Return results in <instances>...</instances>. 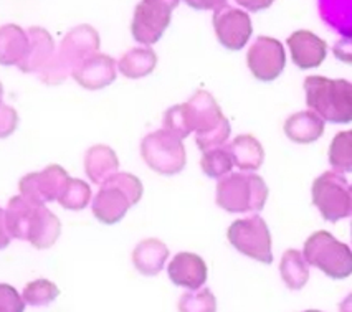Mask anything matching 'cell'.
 <instances>
[{"label": "cell", "instance_id": "obj_1", "mask_svg": "<svg viewBox=\"0 0 352 312\" xmlns=\"http://www.w3.org/2000/svg\"><path fill=\"white\" fill-rule=\"evenodd\" d=\"M306 104L324 122L347 124L352 121V83L326 76H308L305 81Z\"/></svg>", "mask_w": 352, "mask_h": 312}, {"label": "cell", "instance_id": "obj_2", "mask_svg": "<svg viewBox=\"0 0 352 312\" xmlns=\"http://www.w3.org/2000/svg\"><path fill=\"white\" fill-rule=\"evenodd\" d=\"M268 200V187L253 172L228 174L217 183V205L230 213L260 212Z\"/></svg>", "mask_w": 352, "mask_h": 312}, {"label": "cell", "instance_id": "obj_3", "mask_svg": "<svg viewBox=\"0 0 352 312\" xmlns=\"http://www.w3.org/2000/svg\"><path fill=\"white\" fill-rule=\"evenodd\" d=\"M192 127L195 133V144L202 152L222 147L230 137V122L223 116L219 102L208 91L199 89L187 101Z\"/></svg>", "mask_w": 352, "mask_h": 312}, {"label": "cell", "instance_id": "obj_4", "mask_svg": "<svg viewBox=\"0 0 352 312\" xmlns=\"http://www.w3.org/2000/svg\"><path fill=\"white\" fill-rule=\"evenodd\" d=\"M302 256L331 279H346L352 274V249L336 240L329 232L319 230L306 240Z\"/></svg>", "mask_w": 352, "mask_h": 312}, {"label": "cell", "instance_id": "obj_5", "mask_svg": "<svg viewBox=\"0 0 352 312\" xmlns=\"http://www.w3.org/2000/svg\"><path fill=\"white\" fill-rule=\"evenodd\" d=\"M141 155L151 169L162 175L179 174L187 162L182 139L166 129L154 131L142 139Z\"/></svg>", "mask_w": 352, "mask_h": 312}, {"label": "cell", "instance_id": "obj_6", "mask_svg": "<svg viewBox=\"0 0 352 312\" xmlns=\"http://www.w3.org/2000/svg\"><path fill=\"white\" fill-rule=\"evenodd\" d=\"M313 203L326 221H339L351 215V186L346 177L336 170L321 174L311 188Z\"/></svg>", "mask_w": 352, "mask_h": 312}, {"label": "cell", "instance_id": "obj_7", "mask_svg": "<svg viewBox=\"0 0 352 312\" xmlns=\"http://www.w3.org/2000/svg\"><path fill=\"white\" fill-rule=\"evenodd\" d=\"M227 238L236 252L256 260L263 265L273 263L272 235L270 228L261 216L253 215L248 219L233 221L228 227Z\"/></svg>", "mask_w": 352, "mask_h": 312}, {"label": "cell", "instance_id": "obj_8", "mask_svg": "<svg viewBox=\"0 0 352 312\" xmlns=\"http://www.w3.org/2000/svg\"><path fill=\"white\" fill-rule=\"evenodd\" d=\"M172 10L157 0H141L134 9L131 34L139 43H157L170 23Z\"/></svg>", "mask_w": 352, "mask_h": 312}, {"label": "cell", "instance_id": "obj_9", "mask_svg": "<svg viewBox=\"0 0 352 312\" xmlns=\"http://www.w3.org/2000/svg\"><path fill=\"white\" fill-rule=\"evenodd\" d=\"M69 179L72 177L63 167L52 164L42 172H32L22 177L19 183L20 195L38 205L55 202V200L58 202L61 192L67 187Z\"/></svg>", "mask_w": 352, "mask_h": 312}, {"label": "cell", "instance_id": "obj_10", "mask_svg": "<svg viewBox=\"0 0 352 312\" xmlns=\"http://www.w3.org/2000/svg\"><path fill=\"white\" fill-rule=\"evenodd\" d=\"M247 65L256 80H276L283 73L286 65L283 43L272 36H258L247 53Z\"/></svg>", "mask_w": 352, "mask_h": 312}, {"label": "cell", "instance_id": "obj_11", "mask_svg": "<svg viewBox=\"0 0 352 312\" xmlns=\"http://www.w3.org/2000/svg\"><path fill=\"white\" fill-rule=\"evenodd\" d=\"M214 30L219 42L227 50L239 52L248 43L253 34L252 19L247 12L227 3L214 12Z\"/></svg>", "mask_w": 352, "mask_h": 312}, {"label": "cell", "instance_id": "obj_12", "mask_svg": "<svg viewBox=\"0 0 352 312\" xmlns=\"http://www.w3.org/2000/svg\"><path fill=\"white\" fill-rule=\"evenodd\" d=\"M100 34L91 25H78L65 35L61 40L58 58L63 61L67 67L75 69L78 65L83 63L89 56H93L100 50Z\"/></svg>", "mask_w": 352, "mask_h": 312}, {"label": "cell", "instance_id": "obj_13", "mask_svg": "<svg viewBox=\"0 0 352 312\" xmlns=\"http://www.w3.org/2000/svg\"><path fill=\"white\" fill-rule=\"evenodd\" d=\"M129 195L113 183L111 180H104L100 186V190L93 199V215L96 216L101 223L114 225L133 207Z\"/></svg>", "mask_w": 352, "mask_h": 312}, {"label": "cell", "instance_id": "obj_14", "mask_svg": "<svg viewBox=\"0 0 352 312\" xmlns=\"http://www.w3.org/2000/svg\"><path fill=\"white\" fill-rule=\"evenodd\" d=\"M116 61L104 53H95L73 69L72 76L81 88L98 91L116 80Z\"/></svg>", "mask_w": 352, "mask_h": 312}, {"label": "cell", "instance_id": "obj_15", "mask_svg": "<svg viewBox=\"0 0 352 312\" xmlns=\"http://www.w3.org/2000/svg\"><path fill=\"white\" fill-rule=\"evenodd\" d=\"M167 274L175 286L195 291L206 285L208 269L206 261L199 254L182 252L175 254L174 260L169 263Z\"/></svg>", "mask_w": 352, "mask_h": 312}, {"label": "cell", "instance_id": "obj_16", "mask_svg": "<svg viewBox=\"0 0 352 312\" xmlns=\"http://www.w3.org/2000/svg\"><path fill=\"white\" fill-rule=\"evenodd\" d=\"M288 47L293 63L301 69L318 68L326 60L327 45L309 30H298L289 35Z\"/></svg>", "mask_w": 352, "mask_h": 312}, {"label": "cell", "instance_id": "obj_17", "mask_svg": "<svg viewBox=\"0 0 352 312\" xmlns=\"http://www.w3.org/2000/svg\"><path fill=\"white\" fill-rule=\"evenodd\" d=\"M27 35L30 45H28L25 58L22 60L19 68L23 73H36V75H40L55 60V42H53L52 35L42 27H30L27 30Z\"/></svg>", "mask_w": 352, "mask_h": 312}, {"label": "cell", "instance_id": "obj_18", "mask_svg": "<svg viewBox=\"0 0 352 312\" xmlns=\"http://www.w3.org/2000/svg\"><path fill=\"white\" fill-rule=\"evenodd\" d=\"M120 170V159L111 147L96 144L85 154V172L93 183H101Z\"/></svg>", "mask_w": 352, "mask_h": 312}, {"label": "cell", "instance_id": "obj_19", "mask_svg": "<svg viewBox=\"0 0 352 312\" xmlns=\"http://www.w3.org/2000/svg\"><path fill=\"white\" fill-rule=\"evenodd\" d=\"M324 133V119L314 111H300L289 116L285 122V134L296 144H311L318 141Z\"/></svg>", "mask_w": 352, "mask_h": 312}, {"label": "cell", "instance_id": "obj_20", "mask_svg": "<svg viewBox=\"0 0 352 312\" xmlns=\"http://www.w3.org/2000/svg\"><path fill=\"white\" fill-rule=\"evenodd\" d=\"M61 233V223L55 213L45 205H36L34 220H32L28 240L36 249H48L56 243Z\"/></svg>", "mask_w": 352, "mask_h": 312}, {"label": "cell", "instance_id": "obj_21", "mask_svg": "<svg viewBox=\"0 0 352 312\" xmlns=\"http://www.w3.org/2000/svg\"><path fill=\"white\" fill-rule=\"evenodd\" d=\"M169 258V248L157 238L142 240L133 252V263L136 269L144 276L159 274Z\"/></svg>", "mask_w": 352, "mask_h": 312}, {"label": "cell", "instance_id": "obj_22", "mask_svg": "<svg viewBox=\"0 0 352 312\" xmlns=\"http://www.w3.org/2000/svg\"><path fill=\"white\" fill-rule=\"evenodd\" d=\"M232 155L233 166L243 172H255L265 161V151L260 141L252 134L236 135L227 146Z\"/></svg>", "mask_w": 352, "mask_h": 312}, {"label": "cell", "instance_id": "obj_23", "mask_svg": "<svg viewBox=\"0 0 352 312\" xmlns=\"http://www.w3.org/2000/svg\"><path fill=\"white\" fill-rule=\"evenodd\" d=\"M28 35L22 27L9 23L0 27V65L14 67L22 63L28 52Z\"/></svg>", "mask_w": 352, "mask_h": 312}, {"label": "cell", "instance_id": "obj_24", "mask_svg": "<svg viewBox=\"0 0 352 312\" xmlns=\"http://www.w3.org/2000/svg\"><path fill=\"white\" fill-rule=\"evenodd\" d=\"M38 203L30 202L25 197H12L6 210V223L12 238L17 240H28L32 220H34L35 208Z\"/></svg>", "mask_w": 352, "mask_h": 312}, {"label": "cell", "instance_id": "obj_25", "mask_svg": "<svg viewBox=\"0 0 352 312\" xmlns=\"http://www.w3.org/2000/svg\"><path fill=\"white\" fill-rule=\"evenodd\" d=\"M155 65H157V55L149 47L133 48V50L126 52L118 61L121 75L129 78V80H139V78L151 75Z\"/></svg>", "mask_w": 352, "mask_h": 312}, {"label": "cell", "instance_id": "obj_26", "mask_svg": "<svg viewBox=\"0 0 352 312\" xmlns=\"http://www.w3.org/2000/svg\"><path fill=\"white\" fill-rule=\"evenodd\" d=\"M281 279L286 287L292 291H300L309 279V265L300 249H286L280 263Z\"/></svg>", "mask_w": 352, "mask_h": 312}, {"label": "cell", "instance_id": "obj_27", "mask_svg": "<svg viewBox=\"0 0 352 312\" xmlns=\"http://www.w3.org/2000/svg\"><path fill=\"white\" fill-rule=\"evenodd\" d=\"M329 164L339 174L352 172V129L334 135L329 146Z\"/></svg>", "mask_w": 352, "mask_h": 312}, {"label": "cell", "instance_id": "obj_28", "mask_svg": "<svg viewBox=\"0 0 352 312\" xmlns=\"http://www.w3.org/2000/svg\"><path fill=\"white\" fill-rule=\"evenodd\" d=\"M200 167H202L204 174L212 179H222L228 175L233 169L232 155L227 147H215V149L204 152L202 159H200Z\"/></svg>", "mask_w": 352, "mask_h": 312}, {"label": "cell", "instance_id": "obj_29", "mask_svg": "<svg viewBox=\"0 0 352 312\" xmlns=\"http://www.w3.org/2000/svg\"><path fill=\"white\" fill-rule=\"evenodd\" d=\"M91 200V187L80 179H69L61 192L58 203L67 210H83Z\"/></svg>", "mask_w": 352, "mask_h": 312}, {"label": "cell", "instance_id": "obj_30", "mask_svg": "<svg viewBox=\"0 0 352 312\" xmlns=\"http://www.w3.org/2000/svg\"><path fill=\"white\" fill-rule=\"evenodd\" d=\"M60 296V289L55 282L48 279H35L28 282L22 293V299L25 304L30 306H47L52 301H55Z\"/></svg>", "mask_w": 352, "mask_h": 312}, {"label": "cell", "instance_id": "obj_31", "mask_svg": "<svg viewBox=\"0 0 352 312\" xmlns=\"http://www.w3.org/2000/svg\"><path fill=\"white\" fill-rule=\"evenodd\" d=\"M164 129L177 135L179 139H186L190 133H194L187 102L172 106L170 109L166 111V114H164Z\"/></svg>", "mask_w": 352, "mask_h": 312}, {"label": "cell", "instance_id": "obj_32", "mask_svg": "<svg viewBox=\"0 0 352 312\" xmlns=\"http://www.w3.org/2000/svg\"><path fill=\"white\" fill-rule=\"evenodd\" d=\"M179 312H217V299L210 289L189 291L179 301Z\"/></svg>", "mask_w": 352, "mask_h": 312}, {"label": "cell", "instance_id": "obj_33", "mask_svg": "<svg viewBox=\"0 0 352 312\" xmlns=\"http://www.w3.org/2000/svg\"><path fill=\"white\" fill-rule=\"evenodd\" d=\"M108 180H111L113 183H116L118 187H121L122 190L129 195L131 202H133L134 205L141 200L142 192H144V187H142L141 180H139L136 175L128 174V172H116V174L111 175Z\"/></svg>", "mask_w": 352, "mask_h": 312}, {"label": "cell", "instance_id": "obj_34", "mask_svg": "<svg viewBox=\"0 0 352 312\" xmlns=\"http://www.w3.org/2000/svg\"><path fill=\"white\" fill-rule=\"evenodd\" d=\"M68 75H72V69H69L67 65L58 58V53H56L55 60H53L52 63L48 65L42 73H40L38 78L43 81V83L53 86V85L63 83V81L68 78Z\"/></svg>", "mask_w": 352, "mask_h": 312}, {"label": "cell", "instance_id": "obj_35", "mask_svg": "<svg viewBox=\"0 0 352 312\" xmlns=\"http://www.w3.org/2000/svg\"><path fill=\"white\" fill-rule=\"evenodd\" d=\"M25 302L15 287L0 285V312H23Z\"/></svg>", "mask_w": 352, "mask_h": 312}, {"label": "cell", "instance_id": "obj_36", "mask_svg": "<svg viewBox=\"0 0 352 312\" xmlns=\"http://www.w3.org/2000/svg\"><path fill=\"white\" fill-rule=\"evenodd\" d=\"M19 126V114L17 111L10 106H0V139L9 137L15 133Z\"/></svg>", "mask_w": 352, "mask_h": 312}, {"label": "cell", "instance_id": "obj_37", "mask_svg": "<svg viewBox=\"0 0 352 312\" xmlns=\"http://www.w3.org/2000/svg\"><path fill=\"white\" fill-rule=\"evenodd\" d=\"M333 53L338 60L352 65V36H346V38H341L339 42H336Z\"/></svg>", "mask_w": 352, "mask_h": 312}, {"label": "cell", "instance_id": "obj_38", "mask_svg": "<svg viewBox=\"0 0 352 312\" xmlns=\"http://www.w3.org/2000/svg\"><path fill=\"white\" fill-rule=\"evenodd\" d=\"M186 3L195 10H217L227 5V0H186Z\"/></svg>", "mask_w": 352, "mask_h": 312}, {"label": "cell", "instance_id": "obj_39", "mask_svg": "<svg viewBox=\"0 0 352 312\" xmlns=\"http://www.w3.org/2000/svg\"><path fill=\"white\" fill-rule=\"evenodd\" d=\"M235 2L250 12H260L268 9L275 0H235Z\"/></svg>", "mask_w": 352, "mask_h": 312}, {"label": "cell", "instance_id": "obj_40", "mask_svg": "<svg viewBox=\"0 0 352 312\" xmlns=\"http://www.w3.org/2000/svg\"><path fill=\"white\" fill-rule=\"evenodd\" d=\"M12 236L9 233V230H7V223H6V210H2L0 208V249L7 248L10 243Z\"/></svg>", "mask_w": 352, "mask_h": 312}, {"label": "cell", "instance_id": "obj_41", "mask_svg": "<svg viewBox=\"0 0 352 312\" xmlns=\"http://www.w3.org/2000/svg\"><path fill=\"white\" fill-rule=\"evenodd\" d=\"M339 312H352V293L339 304Z\"/></svg>", "mask_w": 352, "mask_h": 312}, {"label": "cell", "instance_id": "obj_42", "mask_svg": "<svg viewBox=\"0 0 352 312\" xmlns=\"http://www.w3.org/2000/svg\"><path fill=\"white\" fill-rule=\"evenodd\" d=\"M157 2H161V3H164V5H166V7H169L170 10H174L175 7L179 5V2H181V0H157Z\"/></svg>", "mask_w": 352, "mask_h": 312}, {"label": "cell", "instance_id": "obj_43", "mask_svg": "<svg viewBox=\"0 0 352 312\" xmlns=\"http://www.w3.org/2000/svg\"><path fill=\"white\" fill-rule=\"evenodd\" d=\"M2 98H3V86L0 83V106H2Z\"/></svg>", "mask_w": 352, "mask_h": 312}, {"label": "cell", "instance_id": "obj_44", "mask_svg": "<svg viewBox=\"0 0 352 312\" xmlns=\"http://www.w3.org/2000/svg\"><path fill=\"white\" fill-rule=\"evenodd\" d=\"M305 312H322V311H316V309H309V311H305Z\"/></svg>", "mask_w": 352, "mask_h": 312}, {"label": "cell", "instance_id": "obj_45", "mask_svg": "<svg viewBox=\"0 0 352 312\" xmlns=\"http://www.w3.org/2000/svg\"><path fill=\"white\" fill-rule=\"evenodd\" d=\"M351 202H352V186H351ZM351 215H352V212H351Z\"/></svg>", "mask_w": 352, "mask_h": 312}, {"label": "cell", "instance_id": "obj_46", "mask_svg": "<svg viewBox=\"0 0 352 312\" xmlns=\"http://www.w3.org/2000/svg\"><path fill=\"white\" fill-rule=\"evenodd\" d=\"M351 235H352V227H351Z\"/></svg>", "mask_w": 352, "mask_h": 312}]
</instances>
